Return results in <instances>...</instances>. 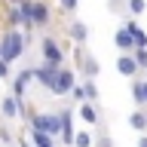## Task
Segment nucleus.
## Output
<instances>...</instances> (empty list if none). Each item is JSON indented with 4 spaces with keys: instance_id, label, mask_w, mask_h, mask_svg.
<instances>
[{
    "instance_id": "aec40b11",
    "label": "nucleus",
    "mask_w": 147,
    "mask_h": 147,
    "mask_svg": "<svg viewBox=\"0 0 147 147\" xmlns=\"http://www.w3.org/2000/svg\"><path fill=\"white\" fill-rule=\"evenodd\" d=\"M83 86H86V101H89V104H95V101H98V89H95V80H86Z\"/></svg>"
},
{
    "instance_id": "f257e3e1",
    "label": "nucleus",
    "mask_w": 147,
    "mask_h": 147,
    "mask_svg": "<svg viewBox=\"0 0 147 147\" xmlns=\"http://www.w3.org/2000/svg\"><path fill=\"white\" fill-rule=\"evenodd\" d=\"M25 46H28V34H22L18 28H3L0 34V58L3 61H18L25 55Z\"/></svg>"
},
{
    "instance_id": "393cba45",
    "label": "nucleus",
    "mask_w": 147,
    "mask_h": 147,
    "mask_svg": "<svg viewBox=\"0 0 147 147\" xmlns=\"http://www.w3.org/2000/svg\"><path fill=\"white\" fill-rule=\"evenodd\" d=\"M0 141H3V144H16V141H12V135H9L3 126H0Z\"/></svg>"
},
{
    "instance_id": "412c9836",
    "label": "nucleus",
    "mask_w": 147,
    "mask_h": 147,
    "mask_svg": "<svg viewBox=\"0 0 147 147\" xmlns=\"http://www.w3.org/2000/svg\"><path fill=\"white\" fill-rule=\"evenodd\" d=\"M71 98L77 101V104H83V101H86V86H80V83H77V86L71 89Z\"/></svg>"
},
{
    "instance_id": "b1692460",
    "label": "nucleus",
    "mask_w": 147,
    "mask_h": 147,
    "mask_svg": "<svg viewBox=\"0 0 147 147\" xmlns=\"http://www.w3.org/2000/svg\"><path fill=\"white\" fill-rule=\"evenodd\" d=\"M77 3H80V0H58L61 12H77Z\"/></svg>"
},
{
    "instance_id": "4be33fe9",
    "label": "nucleus",
    "mask_w": 147,
    "mask_h": 147,
    "mask_svg": "<svg viewBox=\"0 0 147 147\" xmlns=\"http://www.w3.org/2000/svg\"><path fill=\"white\" fill-rule=\"evenodd\" d=\"M95 147H113V138H110L107 132H101V135L95 138Z\"/></svg>"
},
{
    "instance_id": "f8f14e48",
    "label": "nucleus",
    "mask_w": 147,
    "mask_h": 147,
    "mask_svg": "<svg viewBox=\"0 0 147 147\" xmlns=\"http://www.w3.org/2000/svg\"><path fill=\"white\" fill-rule=\"evenodd\" d=\"M55 71H58L55 64H46V61H43V64H40V67H34V83H40L43 89H49V83H52Z\"/></svg>"
},
{
    "instance_id": "0eeeda50",
    "label": "nucleus",
    "mask_w": 147,
    "mask_h": 147,
    "mask_svg": "<svg viewBox=\"0 0 147 147\" xmlns=\"http://www.w3.org/2000/svg\"><path fill=\"white\" fill-rule=\"evenodd\" d=\"M31 83H34V67L16 71V77H12V95L25 101V92H28V86H31Z\"/></svg>"
},
{
    "instance_id": "a878e982",
    "label": "nucleus",
    "mask_w": 147,
    "mask_h": 147,
    "mask_svg": "<svg viewBox=\"0 0 147 147\" xmlns=\"http://www.w3.org/2000/svg\"><path fill=\"white\" fill-rule=\"evenodd\" d=\"M16 147H34V144H31V141H25V138H18V141H16Z\"/></svg>"
},
{
    "instance_id": "cd10ccee",
    "label": "nucleus",
    "mask_w": 147,
    "mask_h": 147,
    "mask_svg": "<svg viewBox=\"0 0 147 147\" xmlns=\"http://www.w3.org/2000/svg\"><path fill=\"white\" fill-rule=\"evenodd\" d=\"M144 98H147V80H144Z\"/></svg>"
},
{
    "instance_id": "a211bd4d",
    "label": "nucleus",
    "mask_w": 147,
    "mask_h": 147,
    "mask_svg": "<svg viewBox=\"0 0 147 147\" xmlns=\"http://www.w3.org/2000/svg\"><path fill=\"white\" fill-rule=\"evenodd\" d=\"M132 58H135L138 71L144 74V71H147V49H135V52H132Z\"/></svg>"
},
{
    "instance_id": "ddd939ff",
    "label": "nucleus",
    "mask_w": 147,
    "mask_h": 147,
    "mask_svg": "<svg viewBox=\"0 0 147 147\" xmlns=\"http://www.w3.org/2000/svg\"><path fill=\"white\" fill-rule=\"evenodd\" d=\"M49 25V3L46 0H34V28Z\"/></svg>"
},
{
    "instance_id": "6ab92c4d",
    "label": "nucleus",
    "mask_w": 147,
    "mask_h": 147,
    "mask_svg": "<svg viewBox=\"0 0 147 147\" xmlns=\"http://www.w3.org/2000/svg\"><path fill=\"white\" fill-rule=\"evenodd\" d=\"M126 6H129L132 16H141V12L147 9V0H126Z\"/></svg>"
},
{
    "instance_id": "39448f33",
    "label": "nucleus",
    "mask_w": 147,
    "mask_h": 147,
    "mask_svg": "<svg viewBox=\"0 0 147 147\" xmlns=\"http://www.w3.org/2000/svg\"><path fill=\"white\" fill-rule=\"evenodd\" d=\"M40 58L46 64H55V67H61L64 64V49L58 46V40H52L49 34L40 37Z\"/></svg>"
},
{
    "instance_id": "20e7f679",
    "label": "nucleus",
    "mask_w": 147,
    "mask_h": 147,
    "mask_svg": "<svg viewBox=\"0 0 147 147\" xmlns=\"http://www.w3.org/2000/svg\"><path fill=\"white\" fill-rule=\"evenodd\" d=\"M0 117H3V119H9V123H12V119H18V117L25 119V117H28L25 101H22V98H16L12 92L0 95Z\"/></svg>"
},
{
    "instance_id": "f3484780",
    "label": "nucleus",
    "mask_w": 147,
    "mask_h": 147,
    "mask_svg": "<svg viewBox=\"0 0 147 147\" xmlns=\"http://www.w3.org/2000/svg\"><path fill=\"white\" fill-rule=\"evenodd\" d=\"M71 147H95V138H92V132H77Z\"/></svg>"
},
{
    "instance_id": "5701e85b",
    "label": "nucleus",
    "mask_w": 147,
    "mask_h": 147,
    "mask_svg": "<svg viewBox=\"0 0 147 147\" xmlns=\"http://www.w3.org/2000/svg\"><path fill=\"white\" fill-rule=\"evenodd\" d=\"M9 77H12V64L0 58V80H9Z\"/></svg>"
},
{
    "instance_id": "7ed1b4c3",
    "label": "nucleus",
    "mask_w": 147,
    "mask_h": 147,
    "mask_svg": "<svg viewBox=\"0 0 147 147\" xmlns=\"http://www.w3.org/2000/svg\"><path fill=\"white\" fill-rule=\"evenodd\" d=\"M28 123H31V129L34 132H43V135L55 138V135H61V123H58V113H31L28 110Z\"/></svg>"
},
{
    "instance_id": "9d476101",
    "label": "nucleus",
    "mask_w": 147,
    "mask_h": 147,
    "mask_svg": "<svg viewBox=\"0 0 147 147\" xmlns=\"http://www.w3.org/2000/svg\"><path fill=\"white\" fill-rule=\"evenodd\" d=\"M117 71L123 74V77H138V64H135V58H132V52H119V58H117Z\"/></svg>"
},
{
    "instance_id": "423d86ee",
    "label": "nucleus",
    "mask_w": 147,
    "mask_h": 147,
    "mask_svg": "<svg viewBox=\"0 0 147 147\" xmlns=\"http://www.w3.org/2000/svg\"><path fill=\"white\" fill-rule=\"evenodd\" d=\"M77 58H80V74L86 77V80H95V77L101 74V64L95 61L89 52H86V46H80V49H77Z\"/></svg>"
},
{
    "instance_id": "1a4fd4ad",
    "label": "nucleus",
    "mask_w": 147,
    "mask_h": 147,
    "mask_svg": "<svg viewBox=\"0 0 147 147\" xmlns=\"http://www.w3.org/2000/svg\"><path fill=\"white\" fill-rule=\"evenodd\" d=\"M67 37H71L77 46H86V40H89V28H86V22H77V18H74L71 25H67Z\"/></svg>"
},
{
    "instance_id": "f03ea898",
    "label": "nucleus",
    "mask_w": 147,
    "mask_h": 147,
    "mask_svg": "<svg viewBox=\"0 0 147 147\" xmlns=\"http://www.w3.org/2000/svg\"><path fill=\"white\" fill-rule=\"evenodd\" d=\"M74 86H77V71H74V67H64V64H61V67L55 71L52 83H49V92H52L55 98H67Z\"/></svg>"
},
{
    "instance_id": "2eb2a0df",
    "label": "nucleus",
    "mask_w": 147,
    "mask_h": 147,
    "mask_svg": "<svg viewBox=\"0 0 147 147\" xmlns=\"http://www.w3.org/2000/svg\"><path fill=\"white\" fill-rule=\"evenodd\" d=\"M129 126L135 129L138 135H144V132H147V110L144 107H135V110H132V117H129Z\"/></svg>"
},
{
    "instance_id": "9b49d317",
    "label": "nucleus",
    "mask_w": 147,
    "mask_h": 147,
    "mask_svg": "<svg viewBox=\"0 0 147 147\" xmlns=\"http://www.w3.org/2000/svg\"><path fill=\"white\" fill-rule=\"evenodd\" d=\"M113 43H117V49H123V52H135V49H138V46H135V37L129 34L123 25L117 28V34H113Z\"/></svg>"
},
{
    "instance_id": "4468645a",
    "label": "nucleus",
    "mask_w": 147,
    "mask_h": 147,
    "mask_svg": "<svg viewBox=\"0 0 147 147\" xmlns=\"http://www.w3.org/2000/svg\"><path fill=\"white\" fill-rule=\"evenodd\" d=\"M77 117H80L83 123H89V126H98V107L89 104V101H83L80 107H77Z\"/></svg>"
},
{
    "instance_id": "bb28decb",
    "label": "nucleus",
    "mask_w": 147,
    "mask_h": 147,
    "mask_svg": "<svg viewBox=\"0 0 147 147\" xmlns=\"http://www.w3.org/2000/svg\"><path fill=\"white\" fill-rule=\"evenodd\" d=\"M138 147H147V132H144L141 138H138Z\"/></svg>"
},
{
    "instance_id": "6e6552de",
    "label": "nucleus",
    "mask_w": 147,
    "mask_h": 147,
    "mask_svg": "<svg viewBox=\"0 0 147 147\" xmlns=\"http://www.w3.org/2000/svg\"><path fill=\"white\" fill-rule=\"evenodd\" d=\"M58 123H61V144L64 147H71L74 144V110L71 107H64V110H58Z\"/></svg>"
},
{
    "instance_id": "dca6fc26",
    "label": "nucleus",
    "mask_w": 147,
    "mask_h": 147,
    "mask_svg": "<svg viewBox=\"0 0 147 147\" xmlns=\"http://www.w3.org/2000/svg\"><path fill=\"white\" fill-rule=\"evenodd\" d=\"M132 101H135V107H147V98H144V77H135V80H132Z\"/></svg>"
}]
</instances>
